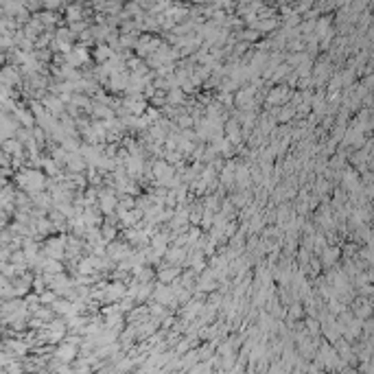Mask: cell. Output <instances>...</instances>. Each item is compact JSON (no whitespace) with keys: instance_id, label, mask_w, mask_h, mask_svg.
I'll use <instances>...</instances> for the list:
<instances>
[{"instance_id":"obj_1","label":"cell","mask_w":374,"mask_h":374,"mask_svg":"<svg viewBox=\"0 0 374 374\" xmlns=\"http://www.w3.org/2000/svg\"><path fill=\"white\" fill-rule=\"evenodd\" d=\"M131 243L127 241H110L108 245H105V254H108V259L112 262H120L125 259H129L131 256Z\"/></svg>"},{"instance_id":"obj_2","label":"cell","mask_w":374,"mask_h":374,"mask_svg":"<svg viewBox=\"0 0 374 374\" xmlns=\"http://www.w3.org/2000/svg\"><path fill=\"white\" fill-rule=\"evenodd\" d=\"M97 204L103 215H112L116 210V204H118V195H116L114 188H105V190H99V197H97Z\"/></svg>"},{"instance_id":"obj_3","label":"cell","mask_w":374,"mask_h":374,"mask_svg":"<svg viewBox=\"0 0 374 374\" xmlns=\"http://www.w3.org/2000/svg\"><path fill=\"white\" fill-rule=\"evenodd\" d=\"M123 166H125V173H127L129 178H140V175L147 171V164H145L143 155H127Z\"/></svg>"},{"instance_id":"obj_4","label":"cell","mask_w":374,"mask_h":374,"mask_svg":"<svg viewBox=\"0 0 374 374\" xmlns=\"http://www.w3.org/2000/svg\"><path fill=\"white\" fill-rule=\"evenodd\" d=\"M151 296H153V300L158 302V304H164V306H171L175 304V296H173V289L166 285H160L155 287L153 291H151Z\"/></svg>"},{"instance_id":"obj_5","label":"cell","mask_w":374,"mask_h":374,"mask_svg":"<svg viewBox=\"0 0 374 374\" xmlns=\"http://www.w3.org/2000/svg\"><path fill=\"white\" fill-rule=\"evenodd\" d=\"M217 274L212 269H201V276L197 278V289L199 291H212V289H217Z\"/></svg>"},{"instance_id":"obj_6","label":"cell","mask_w":374,"mask_h":374,"mask_svg":"<svg viewBox=\"0 0 374 374\" xmlns=\"http://www.w3.org/2000/svg\"><path fill=\"white\" fill-rule=\"evenodd\" d=\"M182 274V267L180 265H162L160 267V271H158V278L164 282V285H169V282H173V280H178Z\"/></svg>"},{"instance_id":"obj_7","label":"cell","mask_w":374,"mask_h":374,"mask_svg":"<svg viewBox=\"0 0 374 374\" xmlns=\"http://www.w3.org/2000/svg\"><path fill=\"white\" fill-rule=\"evenodd\" d=\"M289 99H291V94L287 88H274L269 94H267V105H269V108H274V105H285Z\"/></svg>"},{"instance_id":"obj_8","label":"cell","mask_w":374,"mask_h":374,"mask_svg":"<svg viewBox=\"0 0 374 374\" xmlns=\"http://www.w3.org/2000/svg\"><path fill=\"white\" fill-rule=\"evenodd\" d=\"M186 254L188 252L184 250L182 245H178V247H171V250H166L164 252V259H166V262H171V265H184L186 262Z\"/></svg>"},{"instance_id":"obj_9","label":"cell","mask_w":374,"mask_h":374,"mask_svg":"<svg viewBox=\"0 0 374 374\" xmlns=\"http://www.w3.org/2000/svg\"><path fill=\"white\" fill-rule=\"evenodd\" d=\"M81 219L88 228H101V224H103V217H101V212L94 208V206H88V208L83 210Z\"/></svg>"},{"instance_id":"obj_10","label":"cell","mask_w":374,"mask_h":374,"mask_svg":"<svg viewBox=\"0 0 374 374\" xmlns=\"http://www.w3.org/2000/svg\"><path fill=\"white\" fill-rule=\"evenodd\" d=\"M90 110H92L94 118H101V120L114 118V108H112V105H108V103H101V101H97L94 105H90Z\"/></svg>"},{"instance_id":"obj_11","label":"cell","mask_w":374,"mask_h":374,"mask_svg":"<svg viewBox=\"0 0 374 374\" xmlns=\"http://www.w3.org/2000/svg\"><path fill=\"white\" fill-rule=\"evenodd\" d=\"M320 256H322V265L324 267H333L337 262V259H339V247H324V250L320 252Z\"/></svg>"},{"instance_id":"obj_12","label":"cell","mask_w":374,"mask_h":374,"mask_svg":"<svg viewBox=\"0 0 374 374\" xmlns=\"http://www.w3.org/2000/svg\"><path fill=\"white\" fill-rule=\"evenodd\" d=\"M127 83H129V75L116 73V75H112V81H110V90H114V92H118V90H127Z\"/></svg>"},{"instance_id":"obj_13","label":"cell","mask_w":374,"mask_h":374,"mask_svg":"<svg viewBox=\"0 0 374 374\" xmlns=\"http://www.w3.org/2000/svg\"><path fill=\"white\" fill-rule=\"evenodd\" d=\"M293 116H296V108H293V105H282L280 110L274 112V118L280 120V123H287V120H291Z\"/></svg>"},{"instance_id":"obj_14","label":"cell","mask_w":374,"mask_h":374,"mask_svg":"<svg viewBox=\"0 0 374 374\" xmlns=\"http://www.w3.org/2000/svg\"><path fill=\"white\" fill-rule=\"evenodd\" d=\"M370 311H372L370 300H361L355 306V317H357V320H366V317H370Z\"/></svg>"},{"instance_id":"obj_15","label":"cell","mask_w":374,"mask_h":374,"mask_svg":"<svg viewBox=\"0 0 374 374\" xmlns=\"http://www.w3.org/2000/svg\"><path fill=\"white\" fill-rule=\"evenodd\" d=\"M184 101H186L184 90H171V92L166 94V103L169 105H182Z\"/></svg>"},{"instance_id":"obj_16","label":"cell","mask_w":374,"mask_h":374,"mask_svg":"<svg viewBox=\"0 0 374 374\" xmlns=\"http://www.w3.org/2000/svg\"><path fill=\"white\" fill-rule=\"evenodd\" d=\"M85 164H88V162H85V158H83L81 153H79V155H70V158H68V169L70 171H83Z\"/></svg>"},{"instance_id":"obj_17","label":"cell","mask_w":374,"mask_h":374,"mask_svg":"<svg viewBox=\"0 0 374 374\" xmlns=\"http://www.w3.org/2000/svg\"><path fill=\"white\" fill-rule=\"evenodd\" d=\"M59 357H62L64 361H70L73 357H77V348H75V343H66L62 350H59Z\"/></svg>"},{"instance_id":"obj_18","label":"cell","mask_w":374,"mask_h":374,"mask_svg":"<svg viewBox=\"0 0 374 374\" xmlns=\"http://www.w3.org/2000/svg\"><path fill=\"white\" fill-rule=\"evenodd\" d=\"M145 120H147V125H151V123H155V120H160V110L158 108H147L145 110Z\"/></svg>"},{"instance_id":"obj_19","label":"cell","mask_w":374,"mask_h":374,"mask_svg":"<svg viewBox=\"0 0 374 374\" xmlns=\"http://www.w3.org/2000/svg\"><path fill=\"white\" fill-rule=\"evenodd\" d=\"M306 331H309V335H317V333H320V324H317V320L309 317V320H306Z\"/></svg>"},{"instance_id":"obj_20","label":"cell","mask_w":374,"mask_h":374,"mask_svg":"<svg viewBox=\"0 0 374 374\" xmlns=\"http://www.w3.org/2000/svg\"><path fill=\"white\" fill-rule=\"evenodd\" d=\"M298 261H300L302 262V265H309V261H311V256H309V250H304V247H302V250H300V256H298Z\"/></svg>"},{"instance_id":"obj_21","label":"cell","mask_w":374,"mask_h":374,"mask_svg":"<svg viewBox=\"0 0 374 374\" xmlns=\"http://www.w3.org/2000/svg\"><path fill=\"white\" fill-rule=\"evenodd\" d=\"M289 315H291V320H298V317H302V306H300V304H293L291 309H289Z\"/></svg>"},{"instance_id":"obj_22","label":"cell","mask_w":374,"mask_h":374,"mask_svg":"<svg viewBox=\"0 0 374 374\" xmlns=\"http://www.w3.org/2000/svg\"><path fill=\"white\" fill-rule=\"evenodd\" d=\"M326 190H328V182L320 180V184H317V193H326Z\"/></svg>"}]
</instances>
